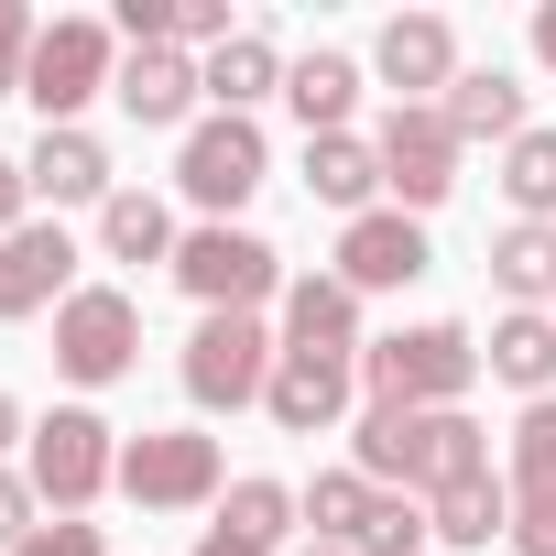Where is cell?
<instances>
[{
    "mask_svg": "<svg viewBox=\"0 0 556 556\" xmlns=\"http://www.w3.org/2000/svg\"><path fill=\"white\" fill-rule=\"evenodd\" d=\"M285 556H350V545H317V534H306V545H285Z\"/></svg>",
    "mask_w": 556,
    "mask_h": 556,
    "instance_id": "39",
    "label": "cell"
},
{
    "mask_svg": "<svg viewBox=\"0 0 556 556\" xmlns=\"http://www.w3.org/2000/svg\"><path fill=\"white\" fill-rule=\"evenodd\" d=\"M197 66H207V99H218L229 121H251L262 99H285V45H273L262 23H240V34H229L218 55H197Z\"/></svg>",
    "mask_w": 556,
    "mask_h": 556,
    "instance_id": "19",
    "label": "cell"
},
{
    "mask_svg": "<svg viewBox=\"0 0 556 556\" xmlns=\"http://www.w3.org/2000/svg\"><path fill=\"white\" fill-rule=\"evenodd\" d=\"M437 110H447L458 142H523V131H534V121H523V88H513L502 66H458V88H447Z\"/></svg>",
    "mask_w": 556,
    "mask_h": 556,
    "instance_id": "23",
    "label": "cell"
},
{
    "mask_svg": "<svg viewBox=\"0 0 556 556\" xmlns=\"http://www.w3.org/2000/svg\"><path fill=\"white\" fill-rule=\"evenodd\" d=\"M285 110L306 121V142H317V131H350V110H361V55H339V45L295 55V66H285Z\"/></svg>",
    "mask_w": 556,
    "mask_h": 556,
    "instance_id": "22",
    "label": "cell"
},
{
    "mask_svg": "<svg viewBox=\"0 0 556 556\" xmlns=\"http://www.w3.org/2000/svg\"><path fill=\"white\" fill-rule=\"evenodd\" d=\"M534 66L556 77V0H545V12H534Z\"/></svg>",
    "mask_w": 556,
    "mask_h": 556,
    "instance_id": "37",
    "label": "cell"
},
{
    "mask_svg": "<svg viewBox=\"0 0 556 556\" xmlns=\"http://www.w3.org/2000/svg\"><path fill=\"white\" fill-rule=\"evenodd\" d=\"M306 197L339 207V218H371V197H382V153H371V131H317V142H306Z\"/></svg>",
    "mask_w": 556,
    "mask_h": 556,
    "instance_id": "20",
    "label": "cell"
},
{
    "mask_svg": "<svg viewBox=\"0 0 556 556\" xmlns=\"http://www.w3.org/2000/svg\"><path fill=\"white\" fill-rule=\"evenodd\" d=\"M197 556H262V545H240L229 523H207V534H197Z\"/></svg>",
    "mask_w": 556,
    "mask_h": 556,
    "instance_id": "38",
    "label": "cell"
},
{
    "mask_svg": "<svg viewBox=\"0 0 556 556\" xmlns=\"http://www.w3.org/2000/svg\"><path fill=\"white\" fill-rule=\"evenodd\" d=\"M23 218H34V186H23V164H12V153H0V240H12Z\"/></svg>",
    "mask_w": 556,
    "mask_h": 556,
    "instance_id": "35",
    "label": "cell"
},
{
    "mask_svg": "<svg viewBox=\"0 0 556 556\" xmlns=\"http://www.w3.org/2000/svg\"><path fill=\"white\" fill-rule=\"evenodd\" d=\"M513 556H556V491H513Z\"/></svg>",
    "mask_w": 556,
    "mask_h": 556,
    "instance_id": "33",
    "label": "cell"
},
{
    "mask_svg": "<svg viewBox=\"0 0 556 556\" xmlns=\"http://www.w3.org/2000/svg\"><path fill=\"white\" fill-rule=\"evenodd\" d=\"M437 251H426V218H404V207H371V218H339V285L350 295H404L415 273H426Z\"/></svg>",
    "mask_w": 556,
    "mask_h": 556,
    "instance_id": "15",
    "label": "cell"
},
{
    "mask_svg": "<svg viewBox=\"0 0 556 556\" xmlns=\"http://www.w3.org/2000/svg\"><path fill=\"white\" fill-rule=\"evenodd\" d=\"M371 153H382V197H393L404 218H426V207L458 197V153H469V142L447 131V110H382Z\"/></svg>",
    "mask_w": 556,
    "mask_h": 556,
    "instance_id": "10",
    "label": "cell"
},
{
    "mask_svg": "<svg viewBox=\"0 0 556 556\" xmlns=\"http://www.w3.org/2000/svg\"><path fill=\"white\" fill-rule=\"evenodd\" d=\"M218 523H229L240 545H262V556H285V534L306 523V491H295V480H273V469H251V480L218 491Z\"/></svg>",
    "mask_w": 556,
    "mask_h": 556,
    "instance_id": "25",
    "label": "cell"
},
{
    "mask_svg": "<svg viewBox=\"0 0 556 556\" xmlns=\"http://www.w3.org/2000/svg\"><path fill=\"white\" fill-rule=\"evenodd\" d=\"M175 240H186V229H175V207H164L153 186H121V197L99 207V262H164V273H175Z\"/></svg>",
    "mask_w": 556,
    "mask_h": 556,
    "instance_id": "24",
    "label": "cell"
},
{
    "mask_svg": "<svg viewBox=\"0 0 556 556\" xmlns=\"http://www.w3.org/2000/svg\"><path fill=\"white\" fill-rule=\"evenodd\" d=\"M175 285L197 295V317H262V306H285V251H273L262 229H240V218H197L186 240H175Z\"/></svg>",
    "mask_w": 556,
    "mask_h": 556,
    "instance_id": "3",
    "label": "cell"
},
{
    "mask_svg": "<svg viewBox=\"0 0 556 556\" xmlns=\"http://www.w3.org/2000/svg\"><path fill=\"white\" fill-rule=\"evenodd\" d=\"M262 175H273V142H262V121H229V110H207V121L175 142V197H186V207H207V218H240V207L262 197Z\"/></svg>",
    "mask_w": 556,
    "mask_h": 556,
    "instance_id": "7",
    "label": "cell"
},
{
    "mask_svg": "<svg viewBox=\"0 0 556 556\" xmlns=\"http://www.w3.org/2000/svg\"><path fill=\"white\" fill-rule=\"evenodd\" d=\"M34 523H45V502H34V480H23V469H0V556H12V545H23Z\"/></svg>",
    "mask_w": 556,
    "mask_h": 556,
    "instance_id": "34",
    "label": "cell"
},
{
    "mask_svg": "<svg viewBox=\"0 0 556 556\" xmlns=\"http://www.w3.org/2000/svg\"><path fill=\"white\" fill-rule=\"evenodd\" d=\"M437 545V523H426V502L415 491H371V513H361V534H350V556H426Z\"/></svg>",
    "mask_w": 556,
    "mask_h": 556,
    "instance_id": "28",
    "label": "cell"
},
{
    "mask_svg": "<svg viewBox=\"0 0 556 556\" xmlns=\"http://www.w3.org/2000/svg\"><path fill=\"white\" fill-rule=\"evenodd\" d=\"M502 207L534 218V229H556V131H545V121H534L523 142H502Z\"/></svg>",
    "mask_w": 556,
    "mask_h": 556,
    "instance_id": "27",
    "label": "cell"
},
{
    "mask_svg": "<svg viewBox=\"0 0 556 556\" xmlns=\"http://www.w3.org/2000/svg\"><path fill=\"white\" fill-rule=\"evenodd\" d=\"M23 480H34L45 513H88L99 491H121V426H110L99 404H55V415H34Z\"/></svg>",
    "mask_w": 556,
    "mask_h": 556,
    "instance_id": "4",
    "label": "cell"
},
{
    "mask_svg": "<svg viewBox=\"0 0 556 556\" xmlns=\"http://www.w3.org/2000/svg\"><path fill=\"white\" fill-rule=\"evenodd\" d=\"M23 186H34V207H110L121 197V175H110V142L77 121V131H34V153H23Z\"/></svg>",
    "mask_w": 556,
    "mask_h": 556,
    "instance_id": "16",
    "label": "cell"
},
{
    "mask_svg": "<svg viewBox=\"0 0 556 556\" xmlns=\"http://www.w3.org/2000/svg\"><path fill=\"white\" fill-rule=\"evenodd\" d=\"M218 491H229L218 437H197V426H142V437H121V502H142V513H197V502H218Z\"/></svg>",
    "mask_w": 556,
    "mask_h": 556,
    "instance_id": "8",
    "label": "cell"
},
{
    "mask_svg": "<svg viewBox=\"0 0 556 556\" xmlns=\"http://www.w3.org/2000/svg\"><path fill=\"white\" fill-rule=\"evenodd\" d=\"M350 393H361V371H339V361H285L273 393H262V415L285 426V437H328V426H350Z\"/></svg>",
    "mask_w": 556,
    "mask_h": 556,
    "instance_id": "17",
    "label": "cell"
},
{
    "mask_svg": "<svg viewBox=\"0 0 556 556\" xmlns=\"http://www.w3.org/2000/svg\"><path fill=\"white\" fill-rule=\"evenodd\" d=\"M131 361H142V306H131L121 285H77V295L55 306V371H66L77 393H110Z\"/></svg>",
    "mask_w": 556,
    "mask_h": 556,
    "instance_id": "9",
    "label": "cell"
},
{
    "mask_svg": "<svg viewBox=\"0 0 556 556\" xmlns=\"http://www.w3.org/2000/svg\"><path fill=\"white\" fill-rule=\"evenodd\" d=\"M361 393L371 404H415V415H447L480 393V339L458 317H426V328H393L361 350Z\"/></svg>",
    "mask_w": 556,
    "mask_h": 556,
    "instance_id": "2",
    "label": "cell"
},
{
    "mask_svg": "<svg viewBox=\"0 0 556 556\" xmlns=\"http://www.w3.org/2000/svg\"><path fill=\"white\" fill-rule=\"evenodd\" d=\"M12 556H110V534H99L88 513H45V523L12 545Z\"/></svg>",
    "mask_w": 556,
    "mask_h": 556,
    "instance_id": "32",
    "label": "cell"
},
{
    "mask_svg": "<svg viewBox=\"0 0 556 556\" xmlns=\"http://www.w3.org/2000/svg\"><path fill=\"white\" fill-rule=\"evenodd\" d=\"M12 447H34V415H23V393H0V469H12Z\"/></svg>",
    "mask_w": 556,
    "mask_h": 556,
    "instance_id": "36",
    "label": "cell"
},
{
    "mask_svg": "<svg viewBox=\"0 0 556 556\" xmlns=\"http://www.w3.org/2000/svg\"><path fill=\"white\" fill-rule=\"evenodd\" d=\"M491 285H502V306H534V317H556V229H534V218L491 229Z\"/></svg>",
    "mask_w": 556,
    "mask_h": 556,
    "instance_id": "26",
    "label": "cell"
},
{
    "mask_svg": "<svg viewBox=\"0 0 556 556\" xmlns=\"http://www.w3.org/2000/svg\"><path fill=\"white\" fill-rule=\"evenodd\" d=\"M273 339H285V361H339V371H361V295L339 285V273H295L285 285V306H273Z\"/></svg>",
    "mask_w": 556,
    "mask_h": 556,
    "instance_id": "13",
    "label": "cell"
},
{
    "mask_svg": "<svg viewBox=\"0 0 556 556\" xmlns=\"http://www.w3.org/2000/svg\"><path fill=\"white\" fill-rule=\"evenodd\" d=\"M426 523H437V545H458V556H491V545L513 534V480H502V469H480V480H447V491L426 502Z\"/></svg>",
    "mask_w": 556,
    "mask_h": 556,
    "instance_id": "21",
    "label": "cell"
},
{
    "mask_svg": "<svg viewBox=\"0 0 556 556\" xmlns=\"http://www.w3.org/2000/svg\"><path fill=\"white\" fill-rule=\"evenodd\" d=\"M34 45H45V23L23 12V0H0V99H23V77H34Z\"/></svg>",
    "mask_w": 556,
    "mask_h": 556,
    "instance_id": "31",
    "label": "cell"
},
{
    "mask_svg": "<svg viewBox=\"0 0 556 556\" xmlns=\"http://www.w3.org/2000/svg\"><path fill=\"white\" fill-rule=\"evenodd\" d=\"M502 480H513V491H556V393H545V404H523V426H513V458H502Z\"/></svg>",
    "mask_w": 556,
    "mask_h": 556,
    "instance_id": "30",
    "label": "cell"
},
{
    "mask_svg": "<svg viewBox=\"0 0 556 556\" xmlns=\"http://www.w3.org/2000/svg\"><path fill=\"white\" fill-rule=\"evenodd\" d=\"M458 23L447 12H393L382 34H371V77L393 88V110H437L447 88H458Z\"/></svg>",
    "mask_w": 556,
    "mask_h": 556,
    "instance_id": "11",
    "label": "cell"
},
{
    "mask_svg": "<svg viewBox=\"0 0 556 556\" xmlns=\"http://www.w3.org/2000/svg\"><path fill=\"white\" fill-rule=\"evenodd\" d=\"M110 77H121V34H110V23H88V12H55V23H45V45H34L23 99L45 110V131H77V110H88V99H110Z\"/></svg>",
    "mask_w": 556,
    "mask_h": 556,
    "instance_id": "6",
    "label": "cell"
},
{
    "mask_svg": "<svg viewBox=\"0 0 556 556\" xmlns=\"http://www.w3.org/2000/svg\"><path fill=\"white\" fill-rule=\"evenodd\" d=\"M110 99H121V121L131 131H197V99H207V66L186 55V45H121V77H110Z\"/></svg>",
    "mask_w": 556,
    "mask_h": 556,
    "instance_id": "12",
    "label": "cell"
},
{
    "mask_svg": "<svg viewBox=\"0 0 556 556\" xmlns=\"http://www.w3.org/2000/svg\"><path fill=\"white\" fill-rule=\"evenodd\" d=\"M350 469H361L371 491H415V502H437L447 480H480V469H491V426H480L469 404H447V415L361 404V415H350Z\"/></svg>",
    "mask_w": 556,
    "mask_h": 556,
    "instance_id": "1",
    "label": "cell"
},
{
    "mask_svg": "<svg viewBox=\"0 0 556 556\" xmlns=\"http://www.w3.org/2000/svg\"><path fill=\"white\" fill-rule=\"evenodd\" d=\"M480 371H491V382H513L523 404H545V393H556V317L502 306V317H491V339H480Z\"/></svg>",
    "mask_w": 556,
    "mask_h": 556,
    "instance_id": "18",
    "label": "cell"
},
{
    "mask_svg": "<svg viewBox=\"0 0 556 556\" xmlns=\"http://www.w3.org/2000/svg\"><path fill=\"white\" fill-rule=\"evenodd\" d=\"M361 513H371V480H361V469H317V480H306V523H317V545H350Z\"/></svg>",
    "mask_w": 556,
    "mask_h": 556,
    "instance_id": "29",
    "label": "cell"
},
{
    "mask_svg": "<svg viewBox=\"0 0 556 556\" xmlns=\"http://www.w3.org/2000/svg\"><path fill=\"white\" fill-rule=\"evenodd\" d=\"M66 295H77V240H66V218H23L12 240H0V328L55 317Z\"/></svg>",
    "mask_w": 556,
    "mask_h": 556,
    "instance_id": "14",
    "label": "cell"
},
{
    "mask_svg": "<svg viewBox=\"0 0 556 556\" xmlns=\"http://www.w3.org/2000/svg\"><path fill=\"white\" fill-rule=\"evenodd\" d=\"M186 404L197 415H240V404H262L273 393V371H285V339H273L262 317H197V339H186Z\"/></svg>",
    "mask_w": 556,
    "mask_h": 556,
    "instance_id": "5",
    "label": "cell"
}]
</instances>
